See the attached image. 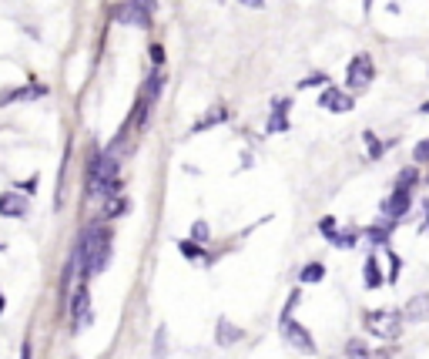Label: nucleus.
I'll use <instances>...</instances> for the list:
<instances>
[{
  "label": "nucleus",
  "mask_w": 429,
  "mask_h": 359,
  "mask_svg": "<svg viewBox=\"0 0 429 359\" xmlns=\"http://www.w3.org/2000/svg\"><path fill=\"white\" fill-rule=\"evenodd\" d=\"M74 255H77V276L81 282H88L94 276H101L108 262H111V228L108 225H88L81 232L74 246Z\"/></svg>",
  "instance_id": "obj_1"
},
{
  "label": "nucleus",
  "mask_w": 429,
  "mask_h": 359,
  "mask_svg": "<svg viewBox=\"0 0 429 359\" xmlns=\"http://www.w3.org/2000/svg\"><path fill=\"white\" fill-rule=\"evenodd\" d=\"M111 17L118 24H134V27H151L154 17V0H124L111 10Z\"/></svg>",
  "instance_id": "obj_2"
},
{
  "label": "nucleus",
  "mask_w": 429,
  "mask_h": 359,
  "mask_svg": "<svg viewBox=\"0 0 429 359\" xmlns=\"http://www.w3.org/2000/svg\"><path fill=\"white\" fill-rule=\"evenodd\" d=\"M366 329L379 336V340H399L403 333V316L396 309H386V312H369L366 316Z\"/></svg>",
  "instance_id": "obj_3"
},
{
  "label": "nucleus",
  "mask_w": 429,
  "mask_h": 359,
  "mask_svg": "<svg viewBox=\"0 0 429 359\" xmlns=\"http://www.w3.org/2000/svg\"><path fill=\"white\" fill-rule=\"evenodd\" d=\"M71 322H74V329H88L94 322V309H91V292H88V282L77 285V292L71 296Z\"/></svg>",
  "instance_id": "obj_4"
},
{
  "label": "nucleus",
  "mask_w": 429,
  "mask_h": 359,
  "mask_svg": "<svg viewBox=\"0 0 429 359\" xmlns=\"http://www.w3.org/2000/svg\"><path fill=\"white\" fill-rule=\"evenodd\" d=\"M373 77H375V64L369 54H355L349 61V67H346L349 88H366V84H373Z\"/></svg>",
  "instance_id": "obj_5"
},
{
  "label": "nucleus",
  "mask_w": 429,
  "mask_h": 359,
  "mask_svg": "<svg viewBox=\"0 0 429 359\" xmlns=\"http://www.w3.org/2000/svg\"><path fill=\"white\" fill-rule=\"evenodd\" d=\"M27 212H31V198L27 195H20L14 189L0 195V215L3 218H27Z\"/></svg>",
  "instance_id": "obj_6"
},
{
  "label": "nucleus",
  "mask_w": 429,
  "mask_h": 359,
  "mask_svg": "<svg viewBox=\"0 0 429 359\" xmlns=\"http://www.w3.org/2000/svg\"><path fill=\"white\" fill-rule=\"evenodd\" d=\"M282 333H285V342H289V346H296L299 353H316V342H312V336L305 333V326H302V322L285 319Z\"/></svg>",
  "instance_id": "obj_7"
},
{
  "label": "nucleus",
  "mask_w": 429,
  "mask_h": 359,
  "mask_svg": "<svg viewBox=\"0 0 429 359\" xmlns=\"http://www.w3.org/2000/svg\"><path fill=\"white\" fill-rule=\"evenodd\" d=\"M318 104H322L325 111H336V114L353 111V97L346 95V91H339V88H325L322 97H318Z\"/></svg>",
  "instance_id": "obj_8"
},
{
  "label": "nucleus",
  "mask_w": 429,
  "mask_h": 359,
  "mask_svg": "<svg viewBox=\"0 0 429 359\" xmlns=\"http://www.w3.org/2000/svg\"><path fill=\"white\" fill-rule=\"evenodd\" d=\"M44 95H47V84L31 81V88H17V91H7V95H0V104H10V101H34V97H44Z\"/></svg>",
  "instance_id": "obj_9"
},
{
  "label": "nucleus",
  "mask_w": 429,
  "mask_h": 359,
  "mask_svg": "<svg viewBox=\"0 0 429 359\" xmlns=\"http://www.w3.org/2000/svg\"><path fill=\"white\" fill-rule=\"evenodd\" d=\"M410 202H412L410 191H399V189H396V195H392L389 202H386V218H389V222H399V218L410 212Z\"/></svg>",
  "instance_id": "obj_10"
},
{
  "label": "nucleus",
  "mask_w": 429,
  "mask_h": 359,
  "mask_svg": "<svg viewBox=\"0 0 429 359\" xmlns=\"http://www.w3.org/2000/svg\"><path fill=\"white\" fill-rule=\"evenodd\" d=\"M406 322H423L429 319V296H416V299H410V305L399 312Z\"/></svg>",
  "instance_id": "obj_11"
},
{
  "label": "nucleus",
  "mask_w": 429,
  "mask_h": 359,
  "mask_svg": "<svg viewBox=\"0 0 429 359\" xmlns=\"http://www.w3.org/2000/svg\"><path fill=\"white\" fill-rule=\"evenodd\" d=\"M285 108H289V101H285V97H279V101H275V111H272V118H268V134L285 131V128H289V118H285Z\"/></svg>",
  "instance_id": "obj_12"
},
{
  "label": "nucleus",
  "mask_w": 429,
  "mask_h": 359,
  "mask_svg": "<svg viewBox=\"0 0 429 359\" xmlns=\"http://www.w3.org/2000/svg\"><path fill=\"white\" fill-rule=\"evenodd\" d=\"M346 356H349V359H389L386 353H379V356H375L373 349H369L366 342H359V340H353L349 346H346Z\"/></svg>",
  "instance_id": "obj_13"
},
{
  "label": "nucleus",
  "mask_w": 429,
  "mask_h": 359,
  "mask_svg": "<svg viewBox=\"0 0 429 359\" xmlns=\"http://www.w3.org/2000/svg\"><path fill=\"white\" fill-rule=\"evenodd\" d=\"M242 340V329L238 326H232L228 319L218 322V346H232V342H238Z\"/></svg>",
  "instance_id": "obj_14"
},
{
  "label": "nucleus",
  "mask_w": 429,
  "mask_h": 359,
  "mask_svg": "<svg viewBox=\"0 0 429 359\" xmlns=\"http://www.w3.org/2000/svg\"><path fill=\"white\" fill-rule=\"evenodd\" d=\"M128 212V202L121 198V195H114L108 198V205H104V218H118V215H124Z\"/></svg>",
  "instance_id": "obj_15"
},
{
  "label": "nucleus",
  "mask_w": 429,
  "mask_h": 359,
  "mask_svg": "<svg viewBox=\"0 0 429 359\" xmlns=\"http://www.w3.org/2000/svg\"><path fill=\"white\" fill-rule=\"evenodd\" d=\"M366 285H369V289L382 285V269H379V262H375V255L366 262Z\"/></svg>",
  "instance_id": "obj_16"
},
{
  "label": "nucleus",
  "mask_w": 429,
  "mask_h": 359,
  "mask_svg": "<svg viewBox=\"0 0 429 359\" xmlns=\"http://www.w3.org/2000/svg\"><path fill=\"white\" fill-rule=\"evenodd\" d=\"M392 225H396V222H389V218H386L382 225H373V228H369V239H373L375 246H386V239H389V228Z\"/></svg>",
  "instance_id": "obj_17"
},
{
  "label": "nucleus",
  "mask_w": 429,
  "mask_h": 359,
  "mask_svg": "<svg viewBox=\"0 0 429 359\" xmlns=\"http://www.w3.org/2000/svg\"><path fill=\"white\" fill-rule=\"evenodd\" d=\"M322 279H325V265L312 262V265L302 269V282H322Z\"/></svg>",
  "instance_id": "obj_18"
},
{
  "label": "nucleus",
  "mask_w": 429,
  "mask_h": 359,
  "mask_svg": "<svg viewBox=\"0 0 429 359\" xmlns=\"http://www.w3.org/2000/svg\"><path fill=\"white\" fill-rule=\"evenodd\" d=\"M225 118H228V114H225V108H211V114H205V118L195 125V131H205L208 125H218V121H225Z\"/></svg>",
  "instance_id": "obj_19"
},
{
  "label": "nucleus",
  "mask_w": 429,
  "mask_h": 359,
  "mask_svg": "<svg viewBox=\"0 0 429 359\" xmlns=\"http://www.w3.org/2000/svg\"><path fill=\"white\" fill-rule=\"evenodd\" d=\"M165 349H168V329L161 326V329L154 333V359H165Z\"/></svg>",
  "instance_id": "obj_20"
},
{
  "label": "nucleus",
  "mask_w": 429,
  "mask_h": 359,
  "mask_svg": "<svg viewBox=\"0 0 429 359\" xmlns=\"http://www.w3.org/2000/svg\"><path fill=\"white\" fill-rule=\"evenodd\" d=\"M329 242H332L336 248H353L355 246V235H353V232H332V235H329Z\"/></svg>",
  "instance_id": "obj_21"
},
{
  "label": "nucleus",
  "mask_w": 429,
  "mask_h": 359,
  "mask_svg": "<svg viewBox=\"0 0 429 359\" xmlns=\"http://www.w3.org/2000/svg\"><path fill=\"white\" fill-rule=\"evenodd\" d=\"M178 248H181V255H185V259H202V248L195 246V242H178Z\"/></svg>",
  "instance_id": "obj_22"
},
{
  "label": "nucleus",
  "mask_w": 429,
  "mask_h": 359,
  "mask_svg": "<svg viewBox=\"0 0 429 359\" xmlns=\"http://www.w3.org/2000/svg\"><path fill=\"white\" fill-rule=\"evenodd\" d=\"M34 189H38V175H31L27 182H20V185H14V191H20V195H34Z\"/></svg>",
  "instance_id": "obj_23"
},
{
  "label": "nucleus",
  "mask_w": 429,
  "mask_h": 359,
  "mask_svg": "<svg viewBox=\"0 0 429 359\" xmlns=\"http://www.w3.org/2000/svg\"><path fill=\"white\" fill-rule=\"evenodd\" d=\"M412 182H416V168L403 171V175H399V191H410V189H412Z\"/></svg>",
  "instance_id": "obj_24"
},
{
  "label": "nucleus",
  "mask_w": 429,
  "mask_h": 359,
  "mask_svg": "<svg viewBox=\"0 0 429 359\" xmlns=\"http://www.w3.org/2000/svg\"><path fill=\"white\" fill-rule=\"evenodd\" d=\"M316 84H329V77H325V74H322V77H305V81H302V84H299V88H316Z\"/></svg>",
  "instance_id": "obj_25"
},
{
  "label": "nucleus",
  "mask_w": 429,
  "mask_h": 359,
  "mask_svg": "<svg viewBox=\"0 0 429 359\" xmlns=\"http://www.w3.org/2000/svg\"><path fill=\"white\" fill-rule=\"evenodd\" d=\"M366 141H369V154H373V158H379V154H382V145L375 141V134H366Z\"/></svg>",
  "instance_id": "obj_26"
},
{
  "label": "nucleus",
  "mask_w": 429,
  "mask_h": 359,
  "mask_svg": "<svg viewBox=\"0 0 429 359\" xmlns=\"http://www.w3.org/2000/svg\"><path fill=\"white\" fill-rule=\"evenodd\" d=\"M20 359H34V342H31V336H27L24 346H20Z\"/></svg>",
  "instance_id": "obj_27"
},
{
  "label": "nucleus",
  "mask_w": 429,
  "mask_h": 359,
  "mask_svg": "<svg viewBox=\"0 0 429 359\" xmlns=\"http://www.w3.org/2000/svg\"><path fill=\"white\" fill-rule=\"evenodd\" d=\"M416 161H429V141L416 145Z\"/></svg>",
  "instance_id": "obj_28"
},
{
  "label": "nucleus",
  "mask_w": 429,
  "mask_h": 359,
  "mask_svg": "<svg viewBox=\"0 0 429 359\" xmlns=\"http://www.w3.org/2000/svg\"><path fill=\"white\" fill-rule=\"evenodd\" d=\"M151 61H154V64H161V61H165V51H161V47H158V44H154V47H151Z\"/></svg>",
  "instance_id": "obj_29"
},
{
  "label": "nucleus",
  "mask_w": 429,
  "mask_h": 359,
  "mask_svg": "<svg viewBox=\"0 0 429 359\" xmlns=\"http://www.w3.org/2000/svg\"><path fill=\"white\" fill-rule=\"evenodd\" d=\"M208 235V225L205 222H198V225H195V239H205Z\"/></svg>",
  "instance_id": "obj_30"
},
{
  "label": "nucleus",
  "mask_w": 429,
  "mask_h": 359,
  "mask_svg": "<svg viewBox=\"0 0 429 359\" xmlns=\"http://www.w3.org/2000/svg\"><path fill=\"white\" fill-rule=\"evenodd\" d=\"M245 7H261V3H265V0H242Z\"/></svg>",
  "instance_id": "obj_31"
},
{
  "label": "nucleus",
  "mask_w": 429,
  "mask_h": 359,
  "mask_svg": "<svg viewBox=\"0 0 429 359\" xmlns=\"http://www.w3.org/2000/svg\"><path fill=\"white\" fill-rule=\"evenodd\" d=\"M7 309V299H3V289H0V312Z\"/></svg>",
  "instance_id": "obj_32"
},
{
  "label": "nucleus",
  "mask_w": 429,
  "mask_h": 359,
  "mask_svg": "<svg viewBox=\"0 0 429 359\" xmlns=\"http://www.w3.org/2000/svg\"><path fill=\"white\" fill-rule=\"evenodd\" d=\"M423 228H429V202H426V222H423Z\"/></svg>",
  "instance_id": "obj_33"
},
{
  "label": "nucleus",
  "mask_w": 429,
  "mask_h": 359,
  "mask_svg": "<svg viewBox=\"0 0 429 359\" xmlns=\"http://www.w3.org/2000/svg\"><path fill=\"white\" fill-rule=\"evenodd\" d=\"M419 111H423V114H429V101H426V104H423V108H419Z\"/></svg>",
  "instance_id": "obj_34"
},
{
  "label": "nucleus",
  "mask_w": 429,
  "mask_h": 359,
  "mask_svg": "<svg viewBox=\"0 0 429 359\" xmlns=\"http://www.w3.org/2000/svg\"><path fill=\"white\" fill-rule=\"evenodd\" d=\"M3 248H7V246H3V242H0V252H3Z\"/></svg>",
  "instance_id": "obj_35"
}]
</instances>
